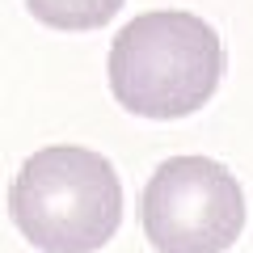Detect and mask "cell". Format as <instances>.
I'll use <instances>...</instances> for the list:
<instances>
[{
    "mask_svg": "<svg viewBox=\"0 0 253 253\" xmlns=\"http://www.w3.org/2000/svg\"><path fill=\"white\" fill-rule=\"evenodd\" d=\"M110 93L139 118H186L211 101L224 76L219 34L194 13L156 9L126 21L110 42Z\"/></svg>",
    "mask_w": 253,
    "mask_h": 253,
    "instance_id": "cell-1",
    "label": "cell"
},
{
    "mask_svg": "<svg viewBox=\"0 0 253 253\" xmlns=\"http://www.w3.org/2000/svg\"><path fill=\"white\" fill-rule=\"evenodd\" d=\"M9 215L38 253H97L123 224V181L93 148L51 144L17 169Z\"/></svg>",
    "mask_w": 253,
    "mask_h": 253,
    "instance_id": "cell-2",
    "label": "cell"
},
{
    "mask_svg": "<svg viewBox=\"0 0 253 253\" xmlns=\"http://www.w3.org/2000/svg\"><path fill=\"white\" fill-rule=\"evenodd\" d=\"M245 228L241 181L211 156L156 165L144 190V232L156 253H228Z\"/></svg>",
    "mask_w": 253,
    "mask_h": 253,
    "instance_id": "cell-3",
    "label": "cell"
},
{
    "mask_svg": "<svg viewBox=\"0 0 253 253\" xmlns=\"http://www.w3.org/2000/svg\"><path fill=\"white\" fill-rule=\"evenodd\" d=\"M26 9L34 13L42 26L51 30H97L123 9V0H26Z\"/></svg>",
    "mask_w": 253,
    "mask_h": 253,
    "instance_id": "cell-4",
    "label": "cell"
}]
</instances>
